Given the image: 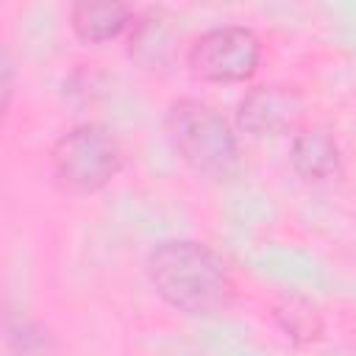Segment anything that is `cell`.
<instances>
[{
    "instance_id": "cell-1",
    "label": "cell",
    "mask_w": 356,
    "mask_h": 356,
    "mask_svg": "<svg viewBox=\"0 0 356 356\" xmlns=\"http://www.w3.org/2000/svg\"><path fill=\"white\" fill-rule=\"evenodd\" d=\"M147 267L159 295L189 314L217 312L231 289L222 261L197 242H164Z\"/></svg>"
},
{
    "instance_id": "cell-2",
    "label": "cell",
    "mask_w": 356,
    "mask_h": 356,
    "mask_svg": "<svg viewBox=\"0 0 356 356\" xmlns=\"http://www.w3.org/2000/svg\"><path fill=\"white\" fill-rule=\"evenodd\" d=\"M167 125L181 156L197 170L222 175L236 164L234 134L214 108L197 100H181L172 106Z\"/></svg>"
},
{
    "instance_id": "cell-3",
    "label": "cell",
    "mask_w": 356,
    "mask_h": 356,
    "mask_svg": "<svg viewBox=\"0 0 356 356\" xmlns=\"http://www.w3.org/2000/svg\"><path fill=\"white\" fill-rule=\"evenodd\" d=\"M53 161H56L58 175L72 189L89 192V189L103 186L117 172L120 150L103 128L83 125V128H75L72 134H67L56 145Z\"/></svg>"
},
{
    "instance_id": "cell-4",
    "label": "cell",
    "mask_w": 356,
    "mask_h": 356,
    "mask_svg": "<svg viewBox=\"0 0 356 356\" xmlns=\"http://www.w3.org/2000/svg\"><path fill=\"white\" fill-rule=\"evenodd\" d=\"M189 64L206 81H245L259 64V39L239 25L211 28L195 42Z\"/></svg>"
},
{
    "instance_id": "cell-5",
    "label": "cell",
    "mask_w": 356,
    "mask_h": 356,
    "mask_svg": "<svg viewBox=\"0 0 356 356\" xmlns=\"http://www.w3.org/2000/svg\"><path fill=\"white\" fill-rule=\"evenodd\" d=\"M298 111H300V103H298L295 92L281 89V86H259L242 100L239 122L250 134L273 136V134L284 131L286 125H292Z\"/></svg>"
},
{
    "instance_id": "cell-6",
    "label": "cell",
    "mask_w": 356,
    "mask_h": 356,
    "mask_svg": "<svg viewBox=\"0 0 356 356\" xmlns=\"http://www.w3.org/2000/svg\"><path fill=\"white\" fill-rule=\"evenodd\" d=\"M131 17V8L122 3H78L72 8V25L83 42H106L117 36Z\"/></svg>"
},
{
    "instance_id": "cell-7",
    "label": "cell",
    "mask_w": 356,
    "mask_h": 356,
    "mask_svg": "<svg viewBox=\"0 0 356 356\" xmlns=\"http://www.w3.org/2000/svg\"><path fill=\"white\" fill-rule=\"evenodd\" d=\"M292 161L306 178H328L337 170V147L325 134H303L292 145Z\"/></svg>"
}]
</instances>
